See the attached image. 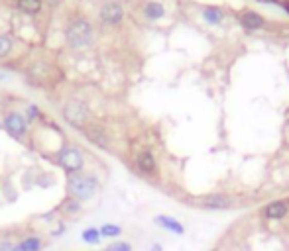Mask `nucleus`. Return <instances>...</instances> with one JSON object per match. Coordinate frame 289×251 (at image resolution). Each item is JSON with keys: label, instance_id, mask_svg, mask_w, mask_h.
Segmentation results:
<instances>
[{"label": "nucleus", "instance_id": "28", "mask_svg": "<svg viewBox=\"0 0 289 251\" xmlns=\"http://www.w3.org/2000/svg\"><path fill=\"white\" fill-rule=\"evenodd\" d=\"M260 2H264V4H269V2H278V0H260Z\"/></svg>", "mask_w": 289, "mask_h": 251}, {"label": "nucleus", "instance_id": "24", "mask_svg": "<svg viewBox=\"0 0 289 251\" xmlns=\"http://www.w3.org/2000/svg\"><path fill=\"white\" fill-rule=\"evenodd\" d=\"M0 251H20L18 241H10V240L0 241Z\"/></svg>", "mask_w": 289, "mask_h": 251}, {"label": "nucleus", "instance_id": "16", "mask_svg": "<svg viewBox=\"0 0 289 251\" xmlns=\"http://www.w3.org/2000/svg\"><path fill=\"white\" fill-rule=\"evenodd\" d=\"M164 14H166V8L161 6V2L150 0L144 4V16L148 20H159V18H164Z\"/></svg>", "mask_w": 289, "mask_h": 251}, {"label": "nucleus", "instance_id": "20", "mask_svg": "<svg viewBox=\"0 0 289 251\" xmlns=\"http://www.w3.org/2000/svg\"><path fill=\"white\" fill-rule=\"evenodd\" d=\"M14 49V40L10 33H0V59L8 57Z\"/></svg>", "mask_w": 289, "mask_h": 251}, {"label": "nucleus", "instance_id": "4", "mask_svg": "<svg viewBox=\"0 0 289 251\" xmlns=\"http://www.w3.org/2000/svg\"><path fill=\"white\" fill-rule=\"evenodd\" d=\"M56 163L65 171L67 175L81 173L85 169V155L75 145H63L56 153Z\"/></svg>", "mask_w": 289, "mask_h": 251}, {"label": "nucleus", "instance_id": "21", "mask_svg": "<svg viewBox=\"0 0 289 251\" xmlns=\"http://www.w3.org/2000/svg\"><path fill=\"white\" fill-rule=\"evenodd\" d=\"M61 210L65 212L67 216H73V214H77L79 210H81V202L75 200V198H69V200H65V202L61 204Z\"/></svg>", "mask_w": 289, "mask_h": 251}, {"label": "nucleus", "instance_id": "25", "mask_svg": "<svg viewBox=\"0 0 289 251\" xmlns=\"http://www.w3.org/2000/svg\"><path fill=\"white\" fill-rule=\"evenodd\" d=\"M63 229H65V226H63V224H61V226H59V228H57V229H53V231H51V236H53V238H59V236H61V234H63Z\"/></svg>", "mask_w": 289, "mask_h": 251}, {"label": "nucleus", "instance_id": "23", "mask_svg": "<svg viewBox=\"0 0 289 251\" xmlns=\"http://www.w3.org/2000/svg\"><path fill=\"white\" fill-rule=\"evenodd\" d=\"M42 118V110L40 106H35V104H30L28 108H26V120L28 122H35Z\"/></svg>", "mask_w": 289, "mask_h": 251}, {"label": "nucleus", "instance_id": "1", "mask_svg": "<svg viewBox=\"0 0 289 251\" xmlns=\"http://www.w3.org/2000/svg\"><path fill=\"white\" fill-rule=\"evenodd\" d=\"M65 42L75 51L87 49L95 42V28H93V24L87 18H83V16L73 18L65 30Z\"/></svg>", "mask_w": 289, "mask_h": 251}, {"label": "nucleus", "instance_id": "11", "mask_svg": "<svg viewBox=\"0 0 289 251\" xmlns=\"http://www.w3.org/2000/svg\"><path fill=\"white\" fill-rule=\"evenodd\" d=\"M238 22L240 26H244L246 30H262L266 28V20L262 14H258L256 10H244L238 14Z\"/></svg>", "mask_w": 289, "mask_h": 251}, {"label": "nucleus", "instance_id": "27", "mask_svg": "<svg viewBox=\"0 0 289 251\" xmlns=\"http://www.w3.org/2000/svg\"><path fill=\"white\" fill-rule=\"evenodd\" d=\"M150 251H164V247H161V245H157V243H154V245L150 247Z\"/></svg>", "mask_w": 289, "mask_h": 251}, {"label": "nucleus", "instance_id": "10", "mask_svg": "<svg viewBox=\"0 0 289 251\" xmlns=\"http://www.w3.org/2000/svg\"><path fill=\"white\" fill-rule=\"evenodd\" d=\"M232 198L228 195H207L205 198H201V206L207 210H228L232 208Z\"/></svg>", "mask_w": 289, "mask_h": 251}, {"label": "nucleus", "instance_id": "9", "mask_svg": "<svg viewBox=\"0 0 289 251\" xmlns=\"http://www.w3.org/2000/svg\"><path fill=\"white\" fill-rule=\"evenodd\" d=\"M81 131L85 133V138H87L93 145H97L100 149H109V147H111V138H109V133L104 131V128L95 126V124H87Z\"/></svg>", "mask_w": 289, "mask_h": 251}, {"label": "nucleus", "instance_id": "18", "mask_svg": "<svg viewBox=\"0 0 289 251\" xmlns=\"http://www.w3.org/2000/svg\"><path fill=\"white\" fill-rule=\"evenodd\" d=\"M81 240L85 241V243H89V245H99L100 241H102L100 229L95 228V226H89V228H85L83 231H81Z\"/></svg>", "mask_w": 289, "mask_h": 251}, {"label": "nucleus", "instance_id": "14", "mask_svg": "<svg viewBox=\"0 0 289 251\" xmlns=\"http://www.w3.org/2000/svg\"><path fill=\"white\" fill-rule=\"evenodd\" d=\"M14 6H16V10L26 16H35L44 8V0H16Z\"/></svg>", "mask_w": 289, "mask_h": 251}, {"label": "nucleus", "instance_id": "26", "mask_svg": "<svg viewBox=\"0 0 289 251\" xmlns=\"http://www.w3.org/2000/svg\"><path fill=\"white\" fill-rule=\"evenodd\" d=\"M61 2H63V0H44V4H47V6H53V8L59 6Z\"/></svg>", "mask_w": 289, "mask_h": 251}, {"label": "nucleus", "instance_id": "5", "mask_svg": "<svg viewBox=\"0 0 289 251\" xmlns=\"http://www.w3.org/2000/svg\"><path fill=\"white\" fill-rule=\"evenodd\" d=\"M2 128L6 130V133H8L10 138L22 142V140H26V136H28V131H30V122L26 120L24 114L16 112V110H10V112H6L4 118H2Z\"/></svg>", "mask_w": 289, "mask_h": 251}, {"label": "nucleus", "instance_id": "15", "mask_svg": "<svg viewBox=\"0 0 289 251\" xmlns=\"http://www.w3.org/2000/svg\"><path fill=\"white\" fill-rule=\"evenodd\" d=\"M20 251H44V240L40 236H26L18 241Z\"/></svg>", "mask_w": 289, "mask_h": 251}, {"label": "nucleus", "instance_id": "8", "mask_svg": "<svg viewBox=\"0 0 289 251\" xmlns=\"http://www.w3.org/2000/svg\"><path fill=\"white\" fill-rule=\"evenodd\" d=\"M262 216L269 222H279V220H285L289 216V200L285 198H279V200H272L267 202L266 206L262 208Z\"/></svg>", "mask_w": 289, "mask_h": 251}, {"label": "nucleus", "instance_id": "12", "mask_svg": "<svg viewBox=\"0 0 289 251\" xmlns=\"http://www.w3.org/2000/svg\"><path fill=\"white\" fill-rule=\"evenodd\" d=\"M28 75L38 83H53V67L47 63H32L28 69Z\"/></svg>", "mask_w": 289, "mask_h": 251}, {"label": "nucleus", "instance_id": "17", "mask_svg": "<svg viewBox=\"0 0 289 251\" xmlns=\"http://www.w3.org/2000/svg\"><path fill=\"white\" fill-rule=\"evenodd\" d=\"M203 20L207 24L216 26V24H221L224 20V10L219 8V6H207V8H203Z\"/></svg>", "mask_w": 289, "mask_h": 251}, {"label": "nucleus", "instance_id": "3", "mask_svg": "<svg viewBox=\"0 0 289 251\" xmlns=\"http://www.w3.org/2000/svg\"><path fill=\"white\" fill-rule=\"evenodd\" d=\"M61 114H63V118L69 126H73V128H79V130H83L91 120V108L89 104L85 102V100L81 99H69L63 104V110H61Z\"/></svg>", "mask_w": 289, "mask_h": 251}, {"label": "nucleus", "instance_id": "22", "mask_svg": "<svg viewBox=\"0 0 289 251\" xmlns=\"http://www.w3.org/2000/svg\"><path fill=\"white\" fill-rule=\"evenodd\" d=\"M102 251H132V243H128V241H112L111 245H106Z\"/></svg>", "mask_w": 289, "mask_h": 251}, {"label": "nucleus", "instance_id": "13", "mask_svg": "<svg viewBox=\"0 0 289 251\" xmlns=\"http://www.w3.org/2000/svg\"><path fill=\"white\" fill-rule=\"evenodd\" d=\"M154 222H156V226H159V228L169 231V234H175V236H183L185 234V226L179 220L173 218V216L157 214V216H154Z\"/></svg>", "mask_w": 289, "mask_h": 251}, {"label": "nucleus", "instance_id": "19", "mask_svg": "<svg viewBox=\"0 0 289 251\" xmlns=\"http://www.w3.org/2000/svg\"><path fill=\"white\" fill-rule=\"evenodd\" d=\"M99 229L102 240H116L122 236V226H118V224H102Z\"/></svg>", "mask_w": 289, "mask_h": 251}, {"label": "nucleus", "instance_id": "7", "mask_svg": "<svg viewBox=\"0 0 289 251\" xmlns=\"http://www.w3.org/2000/svg\"><path fill=\"white\" fill-rule=\"evenodd\" d=\"M134 167L140 175L144 177H156L157 175V161L156 155L150 149H140L134 155Z\"/></svg>", "mask_w": 289, "mask_h": 251}, {"label": "nucleus", "instance_id": "2", "mask_svg": "<svg viewBox=\"0 0 289 251\" xmlns=\"http://www.w3.org/2000/svg\"><path fill=\"white\" fill-rule=\"evenodd\" d=\"M99 190V179L91 173H73L67 175V195L79 202H85L97 195Z\"/></svg>", "mask_w": 289, "mask_h": 251}, {"label": "nucleus", "instance_id": "6", "mask_svg": "<svg viewBox=\"0 0 289 251\" xmlns=\"http://www.w3.org/2000/svg\"><path fill=\"white\" fill-rule=\"evenodd\" d=\"M99 18L106 26H118L124 20V6L120 0H106L100 6Z\"/></svg>", "mask_w": 289, "mask_h": 251}]
</instances>
